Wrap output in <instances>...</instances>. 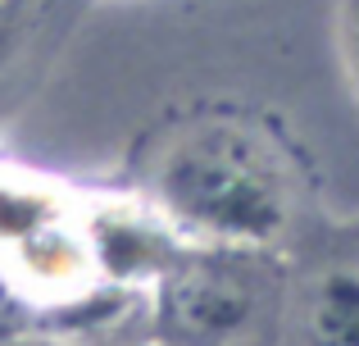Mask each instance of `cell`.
Returning <instances> with one entry per match:
<instances>
[{"mask_svg":"<svg viewBox=\"0 0 359 346\" xmlns=\"http://www.w3.org/2000/svg\"><path fill=\"white\" fill-rule=\"evenodd\" d=\"M150 205L191 246L264 255L291 232L296 182L269 133L241 119H201L155 155Z\"/></svg>","mask_w":359,"mask_h":346,"instance_id":"obj_1","label":"cell"},{"mask_svg":"<svg viewBox=\"0 0 359 346\" xmlns=\"http://www.w3.org/2000/svg\"><path fill=\"white\" fill-rule=\"evenodd\" d=\"M255 255L187 241L155 283V324L168 346H241L259 328L264 287Z\"/></svg>","mask_w":359,"mask_h":346,"instance_id":"obj_2","label":"cell"},{"mask_svg":"<svg viewBox=\"0 0 359 346\" xmlns=\"http://www.w3.org/2000/svg\"><path fill=\"white\" fill-rule=\"evenodd\" d=\"M0 260L41 296H73L91 278L82 205L50 187L0 178Z\"/></svg>","mask_w":359,"mask_h":346,"instance_id":"obj_3","label":"cell"},{"mask_svg":"<svg viewBox=\"0 0 359 346\" xmlns=\"http://www.w3.org/2000/svg\"><path fill=\"white\" fill-rule=\"evenodd\" d=\"M82 237H87L96 278H105V283H150V287L187 246L173 232V223L150 201L82 205Z\"/></svg>","mask_w":359,"mask_h":346,"instance_id":"obj_4","label":"cell"},{"mask_svg":"<svg viewBox=\"0 0 359 346\" xmlns=\"http://www.w3.org/2000/svg\"><path fill=\"white\" fill-rule=\"evenodd\" d=\"M305 346H359V269H327L300 305Z\"/></svg>","mask_w":359,"mask_h":346,"instance_id":"obj_5","label":"cell"},{"mask_svg":"<svg viewBox=\"0 0 359 346\" xmlns=\"http://www.w3.org/2000/svg\"><path fill=\"white\" fill-rule=\"evenodd\" d=\"M36 5H41V0H0V73H5V64L14 60L18 46L32 32Z\"/></svg>","mask_w":359,"mask_h":346,"instance_id":"obj_6","label":"cell"},{"mask_svg":"<svg viewBox=\"0 0 359 346\" xmlns=\"http://www.w3.org/2000/svg\"><path fill=\"white\" fill-rule=\"evenodd\" d=\"M346 55H351V69L359 82V0H346Z\"/></svg>","mask_w":359,"mask_h":346,"instance_id":"obj_7","label":"cell"},{"mask_svg":"<svg viewBox=\"0 0 359 346\" xmlns=\"http://www.w3.org/2000/svg\"><path fill=\"white\" fill-rule=\"evenodd\" d=\"M5 346H69V342H50V338H18V342H5Z\"/></svg>","mask_w":359,"mask_h":346,"instance_id":"obj_8","label":"cell"}]
</instances>
